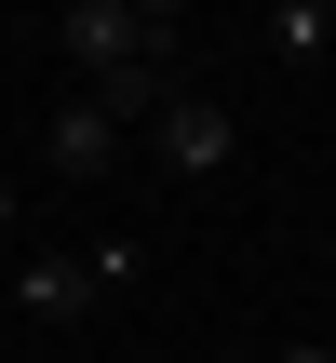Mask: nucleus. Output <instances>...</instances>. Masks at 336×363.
Returning a JSON list of instances; mask_svg holds the SVG:
<instances>
[{
	"label": "nucleus",
	"instance_id": "3",
	"mask_svg": "<svg viewBox=\"0 0 336 363\" xmlns=\"http://www.w3.org/2000/svg\"><path fill=\"white\" fill-rule=\"evenodd\" d=\"M40 162H54V175H67V189H94V175H108V162H121V121H108V108H81V94H67V108H54V135H40Z\"/></svg>",
	"mask_w": 336,
	"mask_h": 363
},
{
	"label": "nucleus",
	"instance_id": "8",
	"mask_svg": "<svg viewBox=\"0 0 336 363\" xmlns=\"http://www.w3.org/2000/svg\"><path fill=\"white\" fill-rule=\"evenodd\" d=\"M0 229H13V175H0Z\"/></svg>",
	"mask_w": 336,
	"mask_h": 363
},
{
	"label": "nucleus",
	"instance_id": "7",
	"mask_svg": "<svg viewBox=\"0 0 336 363\" xmlns=\"http://www.w3.org/2000/svg\"><path fill=\"white\" fill-rule=\"evenodd\" d=\"M269 363H336V350H269Z\"/></svg>",
	"mask_w": 336,
	"mask_h": 363
},
{
	"label": "nucleus",
	"instance_id": "1",
	"mask_svg": "<svg viewBox=\"0 0 336 363\" xmlns=\"http://www.w3.org/2000/svg\"><path fill=\"white\" fill-rule=\"evenodd\" d=\"M175 0H67L54 13V54H67V81L94 94V81H121V67H175Z\"/></svg>",
	"mask_w": 336,
	"mask_h": 363
},
{
	"label": "nucleus",
	"instance_id": "6",
	"mask_svg": "<svg viewBox=\"0 0 336 363\" xmlns=\"http://www.w3.org/2000/svg\"><path fill=\"white\" fill-rule=\"evenodd\" d=\"M81 283H94V296H135V283H148V242H81Z\"/></svg>",
	"mask_w": 336,
	"mask_h": 363
},
{
	"label": "nucleus",
	"instance_id": "4",
	"mask_svg": "<svg viewBox=\"0 0 336 363\" xmlns=\"http://www.w3.org/2000/svg\"><path fill=\"white\" fill-rule=\"evenodd\" d=\"M13 310H27V323H54V337H67V323H81V310H94V283H81V256H27V269H13Z\"/></svg>",
	"mask_w": 336,
	"mask_h": 363
},
{
	"label": "nucleus",
	"instance_id": "5",
	"mask_svg": "<svg viewBox=\"0 0 336 363\" xmlns=\"http://www.w3.org/2000/svg\"><path fill=\"white\" fill-rule=\"evenodd\" d=\"M323 40H336L323 0H269V13H256V54H269V67H323Z\"/></svg>",
	"mask_w": 336,
	"mask_h": 363
},
{
	"label": "nucleus",
	"instance_id": "2",
	"mask_svg": "<svg viewBox=\"0 0 336 363\" xmlns=\"http://www.w3.org/2000/svg\"><path fill=\"white\" fill-rule=\"evenodd\" d=\"M229 148H242V135H229V108H215V94H189V81H175V94L148 108V162H162V175H229Z\"/></svg>",
	"mask_w": 336,
	"mask_h": 363
}]
</instances>
